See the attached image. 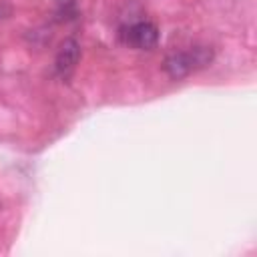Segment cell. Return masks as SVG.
Returning <instances> with one entry per match:
<instances>
[{"mask_svg": "<svg viewBox=\"0 0 257 257\" xmlns=\"http://www.w3.org/2000/svg\"><path fill=\"white\" fill-rule=\"evenodd\" d=\"M215 58V52L211 46L195 44L179 50H171L163 60V70L171 80H183L189 74L207 68Z\"/></svg>", "mask_w": 257, "mask_h": 257, "instance_id": "6da1fadb", "label": "cell"}, {"mask_svg": "<svg viewBox=\"0 0 257 257\" xmlns=\"http://www.w3.org/2000/svg\"><path fill=\"white\" fill-rule=\"evenodd\" d=\"M118 36L122 44L135 50H153L159 44V28L149 20H137L128 26H122Z\"/></svg>", "mask_w": 257, "mask_h": 257, "instance_id": "7a4b0ae2", "label": "cell"}, {"mask_svg": "<svg viewBox=\"0 0 257 257\" xmlns=\"http://www.w3.org/2000/svg\"><path fill=\"white\" fill-rule=\"evenodd\" d=\"M78 60H80V44L74 38H64L60 48H58V52H56V58H54L56 76L68 78L74 72Z\"/></svg>", "mask_w": 257, "mask_h": 257, "instance_id": "3957f363", "label": "cell"}, {"mask_svg": "<svg viewBox=\"0 0 257 257\" xmlns=\"http://www.w3.org/2000/svg\"><path fill=\"white\" fill-rule=\"evenodd\" d=\"M56 2H58V6H60V8H66V6H70L74 0H56Z\"/></svg>", "mask_w": 257, "mask_h": 257, "instance_id": "277c9868", "label": "cell"}]
</instances>
